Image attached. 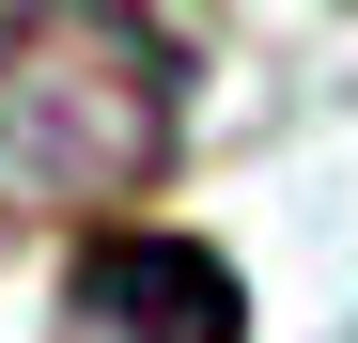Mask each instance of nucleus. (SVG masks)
Returning <instances> with one entry per match:
<instances>
[{
	"instance_id": "nucleus-2",
	"label": "nucleus",
	"mask_w": 358,
	"mask_h": 343,
	"mask_svg": "<svg viewBox=\"0 0 358 343\" xmlns=\"http://www.w3.org/2000/svg\"><path fill=\"white\" fill-rule=\"evenodd\" d=\"M78 297H94V328H125V343H234V265L187 250V234H94Z\"/></svg>"
},
{
	"instance_id": "nucleus-1",
	"label": "nucleus",
	"mask_w": 358,
	"mask_h": 343,
	"mask_svg": "<svg viewBox=\"0 0 358 343\" xmlns=\"http://www.w3.org/2000/svg\"><path fill=\"white\" fill-rule=\"evenodd\" d=\"M187 141V31L156 0H16L0 16V203L125 218Z\"/></svg>"
}]
</instances>
